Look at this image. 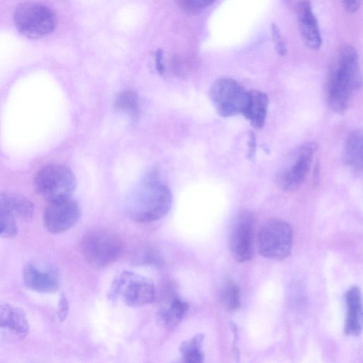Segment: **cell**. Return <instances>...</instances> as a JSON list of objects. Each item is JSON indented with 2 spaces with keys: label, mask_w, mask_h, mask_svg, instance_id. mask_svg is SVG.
Listing matches in <instances>:
<instances>
[{
  "label": "cell",
  "mask_w": 363,
  "mask_h": 363,
  "mask_svg": "<svg viewBox=\"0 0 363 363\" xmlns=\"http://www.w3.org/2000/svg\"><path fill=\"white\" fill-rule=\"evenodd\" d=\"M189 310L188 303L179 297H172L159 311V318L167 327L177 325L184 318Z\"/></svg>",
  "instance_id": "obj_18"
},
{
  "label": "cell",
  "mask_w": 363,
  "mask_h": 363,
  "mask_svg": "<svg viewBox=\"0 0 363 363\" xmlns=\"http://www.w3.org/2000/svg\"><path fill=\"white\" fill-rule=\"evenodd\" d=\"M155 57L157 69L160 74H162L164 70V67L162 61V51L157 50Z\"/></svg>",
  "instance_id": "obj_28"
},
{
  "label": "cell",
  "mask_w": 363,
  "mask_h": 363,
  "mask_svg": "<svg viewBox=\"0 0 363 363\" xmlns=\"http://www.w3.org/2000/svg\"><path fill=\"white\" fill-rule=\"evenodd\" d=\"M362 139L361 130H353L347 136L342 150L343 162L357 172L362 169Z\"/></svg>",
  "instance_id": "obj_17"
},
{
  "label": "cell",
  "mask_w": 363,
  "mask_h": 363,
  "mask_svg": "<svg viewBox=\"0 0 363 363\" xmlns=\"http://www.w3.org/2000/svg\"><path fill=\"white\" fill-rule=\"evenodd\" d=\"M255 220L249 211L241 213L235 219L230 235L229 248L233 258L240 262L250 260L256 243Z\"/></svg>",
  "instance_id": "obj_10"
},
{
  "label": "cell",
  "mask_w": 363,
  "mask_h": 363,
  "mask_svg": "<svg viewBox=\"0 0 363 363\" xmlns=\"http://www.w3.org/2000/svg\"><path fill=\"white\" fill-rule=\"evenodd\" d=\"M114 106L128 113L133 119H135L138 116V99L133 91H125L119 94L115 99Z\"/></svg>",
  "instance_id": "obj_20"
},
{
  "label": "cell",
  "mask_w": 363,
  "mask_h": 363,
  "mask_svg": "<svg viewBox=\"0 0 363 363\" xmlns=\"http://www.w3.org/2000/svg\"><path fill=\"white\" fill-rule=\"evenodd\" d=\"M361 85L358 55L354 47L345 45L337 52L327 81V100L337 113L347 108L353 92Z\"/></svg>",
  "instance_id": "obj_1"
},
{
  "label": "cell",
  "mask_w": 363,
  "mask_h": 363,
  "mask_svg": "<svg viewBox=\"0 0 363 363\" xmlns=\"http://www.w3.org/2000/svg\"><path fill=\"white\" fill-rule=\"evenodd\" d=\"M23 276L26 285L38 292H53L60 286L57 269L52 264L43 261L28 262L24 267Z\"/></svg>",
  "instance_id": "obj_12"
},
{
  "label": "cell",
  "mask_w": 363,
  "mask_h": 363,
  "mask_svg": "<svg viewBox=\"0 0 363 363\" xmlns=\"http://www.w3.org/2000/svg\"><path fill=\"white\" fill-rule=\"evenodd\" d=\"M316 145L309 142L295 149L279 170L277 182L285 191H294L304 182L311 168Z\"/></svg>",
  "instance_id": "obj_9"
},
{
  "label": "cell",
  "mask_w": 363,
  "mask_h": 363,
  "mask_svg": "<svg viewBox=\"0 0 363 363\" xmlns=\"http://www.w3.org/2000/svg\"><path fill=\"white\" fill-rule=\"evenodd\" d=\"M203 334H196L189 340L184 341L180 346L179 351L182 361L188 363H200L203 361L202 350Z\"/></svg>",
  "instance_id": "obj_19"
},
{
  "label": "cell",
  "mask_w": 363,
  "mask_h": 363,
  "mask_svg": "<svg viewBox=\"0 0 363 363\" xmlns=\"http://www.w3.org/2000/svg\"><path fill=\"white\" fill-rule=\"evenodd\" d=\"M13 23L17 30L29 38H40L52 33L57 17L49 7L38 3L19 4L14 11Z\"/></svg>",
  "instance_id": "obj_4"
},
{
  "label": "cell",
  "mask_w": 363,
  "mask_h": 363,
  "mask_svg": "<svg viewBox=\"0 0 363 363\" xmlns=\"http://www.w3.org/2000/svg\"><path fill=\"white\" fill-rule=\"evenodd\" d=\"M221 300L228 311H235L240 306V287L232 280L225 283L221 291Z\"/></svg>",
  "instance_id": "obj_22"
},
{
  "label": "cell",
  "mask_w": 363,
  "mask_h": 363,
  "mask_svg": "<svg viewBox=\"0 0 363 363\" xmlns=\"http://www.w3.org/2000/svg\"><path fill=\"white\" fill-rule=\"evenodd\" d=\"M0 328H7L21 338L29 332L28 321L24 311L9 304H0Z\"/></svg>",
  "instance_id": "obj_16"
},
{
  "label": "cell",
  "mask_w": 363,
  "mask_h": 363,
  "mask_svg": "<svg viewBox=\"0 0 363 363\" xmlns=\"http://www.w3.org/2000/svg\"><path fill=\"white\" fill-rule=\"evenodd\" d=\"M342 2L346 10L350 13L357 11L361 4V0H342Z\"/></svg>",
  "instance_id": "obj_27"
},
{
  "label": "cell",
  "mask_w": 363,
  "mask_h": 363,
  "mask_svg": "<svg viewBox=\"0 0 363 363\" xmlns=\"http://www.w3.org/2000/svg\"><path fill=\"white\" fill-rule=\"evenodd\" d=\"M216 0H178L179 5L186 10H196L212 4Z\"/></svg>",
  "instance_id": "obj_24"
},
{
  "label": "cell",
  "mask_w": 363,
  "mask_h": 363,
  "mask_svg": "<svg viewBox=\"0 0 363 363\" xmlns=\"http://www.w3.org/2000/svg\"><path fill=\"white\" fill-rule=\"evenodd\" d=\"M72 171L63 164H50L40 169L34 179L36 191L49 201L72 197L76 189Z\"/></svg>",
  "instance_id": "obj_5"
},
{
  "label": "cell",
  "mask_w": 363,
  "mask_h": 363,
  "mask_svg": "<svg viewBox=\"0 0 363 363\" xmlns=\"http://www.w3.org/2000/svg\"><path fill=\"white\" fill-rule=\"evenodd\" d=\"M9 205L13 214L23 219L30 218L34 213L33 203L26 197L18 195H9Z\"/></svg>",
  "instance_id": "obj_21"
},
{
  "label": "cell",
  "mask_w": 363,
  "mask_h": 363,
  "mask_svg": "<svg viewBox=\"0 0 363 363\" xmlns=\"http://www.w3.org/2000/svg\"><path fill=\"white\" fill-rule=\"evenodd\" d=\"M119 296L129 306H143L155 300V288L150 279L123 271L114 279L108 294L110 300H116Z\"/></svg>",
  "instance_id": "obj_7"
},
{
  "label": "cell",
  "mask_w": 363,
  "mask_h": 363,
  "mask_svg": "<svg viewBox=\"0 0 363 363\" xmlns=\"http://www.w3.org/2000/svg\"><path fill=\"white\" fill-rule=\"evenodd\" d=\"M80 217V208L72 198L49 201L44 211L45 228L51 233H60L73 227Z\"/></svg>",
  "instance_id": "obj_11"
},
{
  "label": "cell",
  "mask_w": 363,
  "mask_h": 363,
  "mask_svg": "<svg viewBox=\"0 0 363 363\" xmlns=\"http://www.w3.org/2000/svg\"><path fill=\"white\" fill-rule=\"evenodd\" d=\"M17 233L18 228L14 215L9 209L0 206V235L12 238Z\"/></svg>",
  "instance_id": "obj_23"
},
{
  "label": "cell",
  "mask_w": 363,
  "mask_h": 363,
  "mask_svg": "<svg viewBox=\"0 0 363 363\" xmlns=\"http://www.w3.org/2000/svg\"><path fill=\"white\" fill-rule=\"evenodd\" d=\"M172 203L170 189L160 181L158 173L152 171L129 196L126 208L132 220L149 223L165 216Z\"/></svg>",
  "instance_id": "obj_2"
},
{
  "label": "cell",
  "mask_w": 363,
  "mask_h": 363,
  "mask_svg": "<svg viewBox=\"0 0 363 363\" xmlns=\"http://www.w3.org/2000/svg\"><path fill=\"white\" fill-rule=\"evenodd\" d=\"M248 92L236 80L222 77L213 82L209 94L217 113L222 117H230L242 114Z\"/></svg>",
  "instance_id": "obj_8"
},
{
  "label": "cell",
  "mask_w": 363,
  "mask_h": 363,
  "mask_svg": "<svg viewBox=\"0 0 363 363\" xmlns=\"http://www.w3.org/2000/svg\"><path fill=\"white\" fill-rule=\"evenodd\" d=\"M347 315L344 330L347 335L357 336L362 330V303L357 286L350 287L345 294Z\"/></svg>",
  "instance_id": "obj_14"
},
{
  "label": "cell",
  "mask_w": 363,
  "mask_h": 363,
  "mask_svg": "<svg viewBox=\"0 0 363 363\" xmlns=\"http://www.w3.org/2000/svg\"><path fill=\"white\" fill-rule=\"evenodd\" d=\"M122 241L113 231L95 228L82 238L80 247L84 259L90 264L105 267L115 262L122 251Z\"/></svg>",
  "instance_id": "obj_3"
},
{
  "label": "cell",
  "mask_w": 363,
  "mask_h": 363,
  "mask_svg": "<svg viewBox=\"0 0 363 363\" xmlns=\"http://www.w3.org/2000/svg\"><path fill=\"white\" fill-rule=\"evenodd\" d=\"M272 35L277 52L281 55H285L287 52L286 47L279 30L275 25L272 26Z\"/></svg>",
  "instance_id": "obj_25"
},
{
  "label": "cell",
  "mask_w": 363,
  "mask_h": 363,
  "mask_svg": "<svg viewBox=\"0 0 363 363\" xmlns=\"http://www.w3.org/2000/svg\"><path fill=\"white\" fill-rule=\"evenodd\" d=\"M257 243L258 252L262 256L269 259H285L292 250V228L284 220H268L259 230Z\"/></svg>",
  "instance_id": "obj_6"
},
{
  "label": "cell",
  "mask_w": 363,
  "mask_h": 363,
  "mask_svg": "<svg viewBox=\"0 0 363 363\" xmlns=\"http://www.w3.org/2000/svg\"><path fill=\"white\" fill-rule=\"evenodd\" d=\"M269 106L268 96L258 90L248 92V99L242 115L257 128H262L266 121Z\"/></svg>",
  "instance_id": "obj_15"
},
{
  "label": "cell",
  "mask_w": 363,
  "mask_h": 363,
  "mask_svg": "<svg viewBox=\"0 0 363 363\" xmlns=\"http://www.w3.org/2000/svg\"><path fill=\"white\" fill-rule=\"evenodd\" d=\"M69 313V302L65 296V294H62L60 295L59 303H58V309H57V316L60 321L62 322L65 320L67 314Z\"/></svg>",
  "instance_id": "obj_26"
},
{
  "label": "cell",
  "mask_w": 363,
  "mask_h": 363,
  "mask_svg": "<svg viewBox=\"0 0 363 363\" xmlns=\"http://www.w3.org/2000/svg\"><path fill=\"white\" fill-rule=\"evenodd\" d=\"M297 19L306 45L312 50H318L321 45V37L311 4L308 0H302L298 3Z\"/></svg>",
  "instance_id": "obj_13"
}]
</instances>
